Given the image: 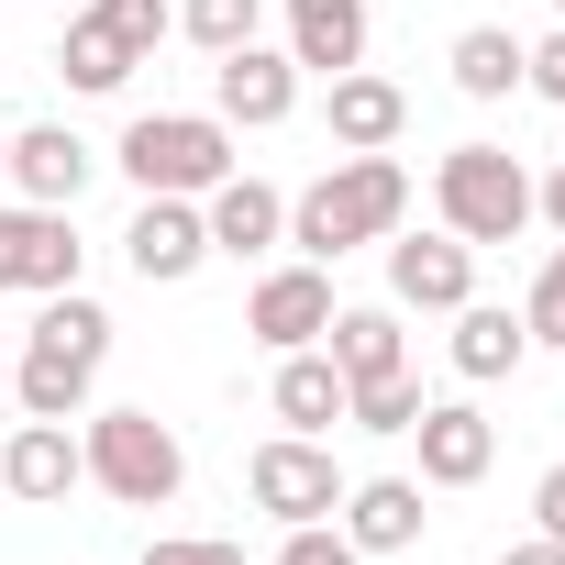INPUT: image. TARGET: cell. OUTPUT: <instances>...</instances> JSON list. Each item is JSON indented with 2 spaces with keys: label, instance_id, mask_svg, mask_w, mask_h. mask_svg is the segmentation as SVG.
Returning a JSON list of instances; mask_svg holds the SVG:
<instances>
[{
  "label": "cell",
  "instance_id": "cell-18",
  "mask_svg": "<svg viewBox=\"0 0 565 565\" xmlns=\"http://www.w3.org/2000/svg\"><path fill=\"white\" fill-rule=\"evenodd\" d=\"M289 67H366V0H289Z\"/></svg>",
  "mask_w": 565,
  "mask_h": 565
},
{
  "label": "cell",
  "instance_id": "cell-22",
  "mask_svg": "<svg viewBox=\"0 0 565 565\" xmlns=\"http://www.w3.org/2000/svg\"><path fill=\"white\" fill-rule=\"evenodd\" d=\"M56 67H67V89L111 100V89H122V78L145 67V56H134V45H122V34H111L100 12H78V23H67V45H56Z\"/></svg>",
  "mask_w": 565,
  "mask_h": 565
},
{
  "label": "cell",
  "instance_id": "cell-32",
  "mask_svg": "<svg viewBox=\"0 0 565 565\" xmlns=\"http://www.w3.org/2000/svg\"><path fill=\"white\" fill-rule=\"evenodd\" d=\"M532 211H543V222H554V233H565V167H554V178H543V189H532Z\"/></svg>",
  "mask_w": 565,
  "mask_h": 565
},
{
  "label": "cell",
  "instance_id": "cell-4",
  "mask_svg": "<svg viewBox=\"0 0 565 565\" xmlns=\"http://www.w3.org/2000/svg\"><path fill=\"white\" fill-rule=\"evenodd\" d=\"M78 455H89V488H111L122 510H167V499L189 488V444H178L156 411H89Z\"/></svg>",
  "mask_w": 565,
  "mask_h": 565
},
{
  "label": "cell",
  "instance_id": "cell-29",
  "mask_svg": "<svg viewBox=\"0 0 565 565\" xmlns=\"http://www.w3.org/2000/svg\"><path fill=\"white\" fill-rule=\"evenodd\" d=\"M521 89H543V100H565V23H554L543 45H521Z\"/></svg>",
  "mask_w": 565,
  "mask_h": 565
},
{
  "label": "cell",
  "instance_id": "cell-3",
  "mask_svg": "<svg viewBox=\"0 0 565 565\" xmlns=\"http://www.w3.org/2000/svg\"><path fill=\"white\" fill-rule=\"evenodd\" d=\"M122 178L145 200H211L233 178V122L222 111H145L122 134Z\"/></svg>",
  "mask_w": 565,
  "mask_h": 565
},
{
  "label": "cell",
  "instance_id": "cell-34",
  "mask_svg": "<svg viewBox=\"0 0 565 565\" xmlns=\"http://www.w3.org/2000/svg\"><path fill=\"white\" fill-rule=\"evenodd\" d=\"M0 399H12V355H0Z\"/></svg>",
  "mask_w": 565,
  "mask_h": 565
},
{
  "label": "cell",
  "instance_id": "cell-13",
  "mask_svg": "<svg viewBox=\"0 0 565 565\" xmlns=\"http://www.w3.org/2000/svg\"><path fill=\"white\" fill-rule=\"evenodd\" d=\"M0 167H12V189H23V200H45V211H78V189H89V167H100V156H89L67 122H23L12 145H0Z\"/></svg>",
  "mask_w": 565,
  "mask_h": 565
},
{
  "label": "cell",
  "instance_id": "cell-33",
  "mask_svg": "<svg viewBox=\"0 0 565 565\" xmlns=\"http://www.w3.org/2000/svg\"><path fill=\"white\" fill-rule=\"evenodd\" d=\"M499 565H565V543H543V532H532V543H510Z\"/></svg>",
  "mask_w": 565,
  "mask_h": 565
},
{
  "label": "cell",
  "instance_id": "cell-31",
  "mask_svg": "<svg viewBox=\"0 0 565 565\" xmlns=\"http://www.w3.org/2000/svg\"><path fill=\"white\" fill-rule=\"evenodd\" d=\"M532 521H543V543H565V466H543V488H532Z\"/></svg>",
  "mask_w": 565,
  "mask_h": 565
},
{
  "label": "cell",
  "instance_id": "cell-6",
  "mask_svg": "<svg viewBox=\"0 0 565 565\" xmlns=\"http://www.w3.org/2000/svg\"><path fill=\"white\" fill-rule=\"evenodd\" d=\"M244 488H255V510H266V521H289V532L344 510V466H333V444H322V433H277V444H255Z\"/></svg>",
  "mask_w": 565,
  "mask_h": 565
},
{
  "label": "cell",
  "instance_id": "cell-16",
  "mask_svg": "<svg viewBox=\"0 0 565 565\" xmlns=\"http://www.w3.org/2000/svg\"><path fill=\"white\" fill-rule=\"evenodd\" d=\"M200 222H211V255H266V244H289V200H277L266 178H222V189L200 200Z\"/></svg>",
  "mask_w": 565,
  "mask_h": 565
},
{
  "label": "cell",
  "instance_id": "cell-1",
  "mask_svg": "<svg viewBox=\"0 0 565 565\" xmlns=\"http://www.w3.org/2000/svg\"><path fill=\"white\" fill-rule=\"evenodd\" d=\"M399 211H411V167H399V156H333V167L289 200V244H300L311 266H333V255H355V244H388Z\"/></svg>",
  "mask_w": 565,
  "mask_h": 565
},
{
  "label": "cell",
  "instance_id": "cell-7",
  "mask_svg": "<svg viewBox=\"0 0 565 565\" xmlns=\"http://www.w3.org/2000/svg\"><path fill=\"white\" fill-rule=\"evenodd\" d=\"M0 289H12V300L78 289V222L45 211V200H12V211H0Z\"/></svg>",
  "mask_w": 565,
  "mask_h": 565
},
{
  "label": "cell",
  "instance_id": "cell-20",
  "mask_svg": "<svg viewBox=\"0 0 565 565\" xmlns=\"http://www.w3.org/2000/svg\"><path fill=\"white\" fill-rule=\"evenodd\" d=\"M277 422H289V433H333L344 422V366L322 355V344H300V355H277Z\"/></svg>",
  "mask_w": 565,
  "mask_h": 565
},
{
  "label": "cell",
  "instance_id": "cell-5",
  "mask_svg": "<svg viewBox=\"0 0 565 565\" xmlns=\"http://www.w3.org/2000/svg\"><path fill=\"white\" fill-rule=\"evenodd\" d=\"M433 211H444L455 244H510V233L532 222V178H521L510 145H455V156L433 167Z\"/></svg>",
  "mask_w": 565,
  "mask_h": 565
},
{
  "label": "cell",
  "instance_id": "cell-9",
  "mask_svg": "<svg viewBox=\"0 0 565 565\" xmlns=\"http://www.w3.org/2000/svg\"><path fill=\"white\" fill-rule=\"evenodd\" d=\"M411 444H422V488H477V477L499 466V422H488L477 399H422Z\"/></svg>",
  "mask_w": 565,
  "mask_h": 565
},
{
  "label": "cell",
  "instance_id": "cell-35",
  "mask_svg": "<svg viewBox=\"0 0 565 565\" xmlns=\"http://www.w3.org/2000/svg\"><path fill=\"white\" fill-rule=\"evenodd\" d=\"M554 12H565V0H554Z\"/></svg>",
  "mask_w": 565,
  "mask_h": 565
},
{
  "label": "cell",
  "instance_id": "cell-24",
  "mask_svg": "<svg viewBox=\"0 0 565 565\" xmlns=\"http://www.w3.org/2000/svg\"><path fill=\"white\" fill-rule=\"evenodd\" d=\"M344 422H355V433H411V422H422V377H411V366H388V377L344 388Z\"/></svg>",
  "mask_w": 565,
  "mask_h": 565
},
{
  "label": "cell",
  "instance_id": "cell-26",
  "mask_svg": "<svg viewBox=\"0 0 565 565\" xmlns=\"http://www.w3.org/2000/svg\"><path fill=\"white\" fill-rule=\"evenodd\" d=\"M521 333L565 355V244H554V255H543V277H532V300H521Z\"/></svg>",
  "mask_w": 565,
  "mask_h": 565
},
{
  "label": "cell",
  "instance_id": "cell-12",
  "mask_svg": "<svg viewBox=\"0 0 565 565\" xmlns=\"http://www.w3.org/2000/svg\"><path fill=\"white\" fill-rule=\"evenodd\" d=\"M122 255H134L145 289H178V277H200V266H211V222H200V200H145L134 233H122Z\"/></svg>",
  "mask_w": 565,
  "mask_h": 565
},
{
  "label": "cell",
  "instance_id": "cell-21",
  "mask_svg": "<svg viewBox=\"0 0 565 565\" xmlns=\"http://www.w3.org/2000/svg\"><path fill=\"white\" fill-rule=\"evenodd\" d=\"M322 355L344 366V388H366V377H388V366H411L399 355V311H377V300H333V333H322Z\"/></svg>",
  "mask_w": 565,
  "mask_h": 565
},
{
  "label": "cell",
  "instance_id": "cell-17",
  "mask_svg": "<svg viewBox=\"0 0 565 565\" xmlns=\"http://www.w3.org/2000/svg\"><path fill=\"white\" fill-rule=\"evenodd\" d=\"M322 122H333V145H344V156H388V145H399V122H411V100H399V78H366V67H344Z\"/></svg>",
  "mask_w": 565,
  "mask_h": 565
},
{
  "label": "cell",
  "instance_id": "cell-8",
  "mask_svg": "<svg viewBox=\"0 0 565 565\" xmlns=\"http://www.w3.org/2000/svg\"><path fill=\"white\" fill-rule=\"evenodd\" d=\"M244 333H255L266 355H300V344H322V333H333V277H322L311 255H300V266H277V277H255Z\"/></svg>",
  "mask_w": 565,
  "mask_h": 565
},
{
  "label": "cell",
  "instance_id": "cell-25",
  "mask_svg": "<svg viewBox=\"0 0 565 565\" xmlns=\"http://www.w3.org/2000/svg\"><path fill=\"white\" fill-rule=\"evenodd\" d=\"M255 12H266V0H189L178 34H189L200 56H233V45H255Z\"/></svg>",
  "mask_w": 565,
  "mask_h": 565
},
{
  "label": "cell",
  "instance_id": "cell-15",
  "mask_svg": "<svg viewBox=\"0 0 565 565\" xmlns=\"http://www.w3.org/2000/svg\"><path fill=\"white\" fill-rule=\"evenodd\" d=\"M333 521H344V543H355V554H399V543H422V521H433V510H422V477H366V488H344V510H333Z\"/></svg>",
  "mask_w": 565,
  "mask_h": 565
},
{
  "label": "cell",
  "instance_id": "cell-30",
  "mask_svg": "<svg viewBox=\"0 0 565 565\" xmlns=\"http://www.w3.org/2000/svg\"><path fill=\"white\" fill-rule=\"evenodd\" d=\"M145 565H244V543H189L178 532V543H145Z\"/></svg>",
  "mask_w": 565,
  "mask_h": 565
},
{
  "label": "cell",
  "instance_id": "cell-28",
  "mask_svg": "<svg viewBox=\"0 0 565 565\" xmlns=\"http://www.w3.org/2000/svg\"><path fill=\"white\" fill-rule=\"evenodd\" d=\"M277 565H366V554L344 543V521H300L289 543H277Z\"/></svg>",
  "mask_w": 565,
  "mask_h": 565
},
{
  "label": "cell",
  "instance_id": "cell-2",
  "mask_svg": "<svg viewBox=\"0 0 565 565\" xmlns=\"http://www.w3.org/2000/svg\"><path fill=\"white\" fill-rule=\"evenodd\" d=\"M100 366H111V311L78 300V289H56L45 322H34V344H23V366H12L23 422H78L89 388H100Z\"/></svg>",
  "mask_w": 565,
  "mask_h": 565
},
{
  "label": "cell",
  "instance_id": "cell-14",
  "mask_svg": "<svg viewBox=\"0 0 565 565\" xmlns=\"http://www.w3.org/2000/svg\"><path fill=\"white\" fill-rule=\"evenodd\" d=\"M78 477H89V455H78V433H67V422H23L12 444H0V488L34 499V510H56Z\"/></svg>",
  "mask_w": 565,
  "mask_h": 565
},
{
  "label": "cell",
  "instance_id": "cell-23",
  "mask_svg": "<svg viewBox=\"0 0 565 565\" xmlns=\"http://www.w3.org/2000/svg\"><path fill=\"white\" fill-rule=\"evenodd\" d=\"M455 89H466V100H510V89H521V34L466 23V34H455Z\"/></svg>",
  "mask_w": 565,
  "mask_h": 565
},
{
  "label": "cell",
  "instance_id": "cell-19",
  "mask_svg": "<svg viewBox=\"0 0 565 565\" xmlns=\"http://www.w3.org/2000/svg\"><path fill=\"white\" fill-rule=\"evenodd\" d=\"M444 355H455V377L488 388V377H510V366L532 355V333H521V311H499V300H455V344H444Z\"/></svg>",
  "mask_w": 565,
  "mask_h": 565
},
{
  "label": "cell",
  "instance_id": "cell-11",
  "mask_svg": "<svg viewBox=\"0 0 565 565\" xmlns=\"http://www.w3.org/2000/svg\"><path fill=\"white\" fill-rule=\"evenodd\" d=\"M388 300H399V311H455V300H477V244H455V233H399V244H388Z\"/></svg>",
  "mask_w": 565,
  "mask_h": 565
},
{
  "label": "cell",
  "instance_id": "cell-36",
  "mask_svg": "<svg viewBox=\"0 0 565 565\" xmlns=\"http://www.w3.org/2000/svg\"><path fill=\"white\" fill-rule=\"evenodd\" d=\"M0 145H12V134H0Z\"/></svg>",
  "mask_w": 565,
  "mask_h": 565
},
{
  "label": "cell",
  "instance_id": "cell-10",
  "mask_svg": "<svg viewBox=\"0 0 565 565\" xmlns=\"http://www.w3.org/2000/svg\"><path fill=\"white\" fill-rule=\"evenodd\" d=\"M211 111L244 122V134L289 122V111H300V67L277 56V45H233V56H211Z\"/></svg>",
  "mask_w": 565,
  "mask_h": 565
},
{
  "label": "cell",
  "instance_id": "cell-27",
  "mask_svg": "<svg viewBox=\"0 0 565 565\" xmlns=\"http://www.w3.org/2000/svg\"><path fill=\"white\" fill-rule=\"evenodd\" d=\"M89 12H100V23H111V34L134 45V56H156V45H167V23H178L167 0H89Z\"/></svg>",
  "mask_w": 565,
  "mask_h": 565
}]
</instances>
